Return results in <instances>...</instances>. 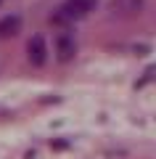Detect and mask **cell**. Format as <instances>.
<instances>
[{"label":"cell","mask_w":156,"mask_h":159,"mask_svg":"<svg viewBox=\"0 0 156 159\" xmlns=\"http://www.w3.org/2000/svg\"><path fill=\"white\" fill-rule=\"evenodd\" d=\"M114 13H122V16H132L143 8V0H111Z\"/></svg>","instance_id":"obj_3"},{"label":"cell","mask_w":156,"mask_h":159,"mask_svg":"<svg viewBox=\"0 0 156 159\" xmlns=\"http://www.w3.org/2000/svg\"><path fill=\"white\" fill-rule=\"evenodd\" d=\"M95 3H98V0H64L61 8H58L56 16H53V21L64 24V21H77V19H85V16L95 8Z\"/></svg>","instance_id":"obj_1"},{"label":"cell","mask_w":156,"mask_h":159,"mask_svg":"<svg viewBox=\"0 0 156 159\" xmlns=\"http://www.w3.org/2000/svg\"><path fill=\"white\" fill-rule=\"evenodd\" d=\"M19 16H6L3 21H0V37H6V34H13L19 29Z\"/></svg>","instance_id":"obj_5"},{"label":"cell","mask_w":156,"mask_h":159,"mask_svg":"<svg viewBox=\"0 0 156 159\" xmlns=\"http://www.w3.org/2000/svg\"><path fill=\"white\" fill-rule=\"evenodd\" d=\"M27 53H29V61L32 64H45V53H48V48H45V40L40 37V34H34L32 40H29V45H27Z\"/></svg>","instance_id":"obj_2"},{"label":"cell","mask_w":156,"mask_h":159,"mask_svg":"<svg viewBox=\"0 0 156 159\" xmlns=\"http://www.w3.org/2000/svg\"><path fill=\"white\" fill-rule=\"evenodd\" d=\"M74 56V37L72 34H58V58L61 61H66V58H72Z\"/></svg>","instance_id":"obj_4"}]
</instances>
